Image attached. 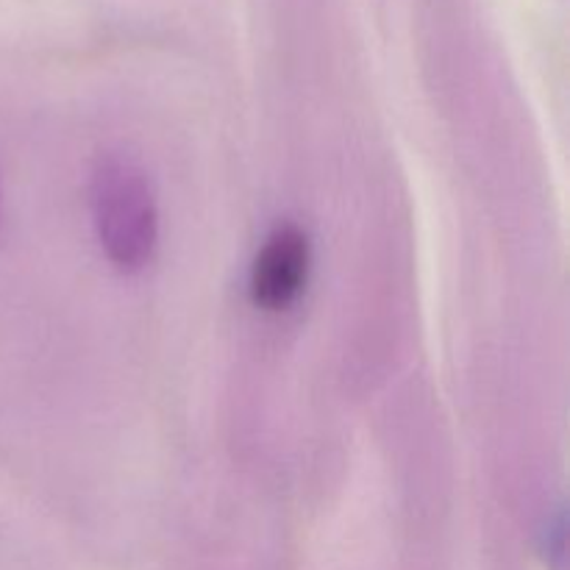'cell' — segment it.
Returning <instances> with one entry per match:
<instances>
[{"instance_id": "cell-1", "label": "cell", "mask_w": 570, "mask_h": 570, "mask_svg": "<svg viewBox=\"0 0 570 570\" xmlns=\"http://www.w3.org/2000/svg\"><path fill=\"white\" fill-rule=\"evenodd\" d=\"M92 215L100 248L111 265L134 273L148 265L159 237L154 187L134 159L104 156L92 176Z\"/></svg>"}, {"instance_id": "cell-2", "label": "cell", "mask_w": 570, "mask_h": 570, "mask_svg": "<svg viewBox=\"0 0 570 570\" xmlns=\"http://www.w3.org/2000/svg\"><path fill=\"white\" fill-rule=\"evenodd\" d=\"M309 273V237L295 223L273 228L250 271V295L262 309H284L301 295Z\"/></svg>"}, {"instance_id": "cell-3", "label": "cell", "mask_w": 570, "mask_h": 570, "mask_svg": "<svg viewBox=\"0 0 570 570\" xmlns=\"http://www.w3.org/2000/svg\"><path fill=\"white\" fill-rule=\"evenodd\" d=\"M0 215H3V195H0Z\"/></svg>"}]
</instances>
